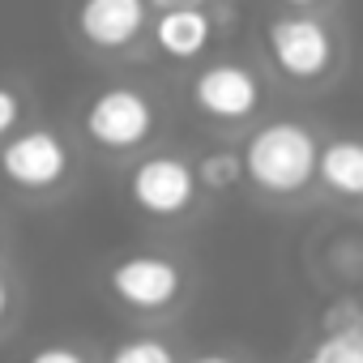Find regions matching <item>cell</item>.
<instances>
[{
    "mask_svg": "<svg viewBox=\"0 0 363 363\" xmlns=\"http://www.w3.org/2000/svg\"><path fill=\"white\" fill-rule=\"evenodd\" d=\"M189 363H240V359H231V354H223V350H206V354H197V359H189Z\"/></svg>",
    "mask_w": 363,
    "mask_h": 363,
    "instance_id": "obj_18",
    "label": "cell"
},
{
    "mask_svg": "<svg viewBox=\"0 0 363 363\" xmlns=\"http://www.w3.org/2000/svg\"><path fill=\"white\" fill-rule=\"evenodd\" d=\"M265 52L291 82H316L333 65V35L312 13H282L265 26Z\"/></svg>",
    "mask_w": 363,
    "mask_h": 363,
    "instance_id": "obj_3",
    "label": "cell"
},
{
    "mask_svg": "<svg viewBox=\"0 0 363 363\" xmlns=\"http://www.w3.org/2000/svg\"><path fill=\"white\" fill-rule=\"evenodd\" d=\"M154 124H158V111H154L150 94L137 90V86H124V82L120 86H103L86 103V116H82L86 137L94 145H103V150H116V154L145 145Z\"/></svg>",
    "mask_w": 363,
    "mask_h": 363,
    "instance_id": "obj_2",
    "label": "cell"
},
{
    "mask_svg": "<svg viewBox=\"0 0 363 363\" xmlns=\"http://www.w3.org/2000/svg\"><path fill=\"white\" fill-rule=\"evenodd\" d=\"M197 189H214V193H223V189H235L240 179H244V154L240 150H206L201 158H197Z\"/></svg>",
    "mask_w": 363,
    "mask_h": 363,
    "instance_id": "obj_11",
    "label": "cell"
},
{
    "mask_svg": "<svg viewBox=\"0 0 363 363\" xmlns=\"http://www.w3.org/2000/svg\"><path fill=\"white\" fill-rule=\"evenodd\" d=\"M128 197L154 218H179L197 201V171L179 154H145L128 171Z\"/></svg>",
    "mask_w": 363,
    "mask_h": 363,
    "instance_id": "obj_4",
    "label": "cell"
},
{
    "mask_svg": "<svg viewBox=\"0 0 363 363\" xmlns=\"http://www.w3.org/2000/svg\"><path fill=\"white\" fill-rule=\"evenodd\" d=\"M107 363H179V359H175L171 342L145 333V337H128V342H120V346L107 354Z\"/></svg>",
    "mask_w": 363,
    "mask_h": 363,
    "instance_id": "obj_13",
    "label": "cell"
},
{
    "mask_svg": "<svg viewBox=\"0 0 363 363\" xmlns=\"http://www.w3.org/2000/svg\"><path fill=\"white\" fill-rule=\"evenodd\" d=\"M325 333H342V329H363V312H354V303H333L320 316Z\"/></svg>",
    "mask_w": 363,
    "mask_h": 363,
    "instance_id": "obj_14",
    "label": "cell"
},
{
    "mask_svg": "<svg viewBox=\"0 0 363 363\" xmlns=\"http://www.w3.org/2000/svg\"><path fill=\"white\" fill-rule=\"evenodd\" d=\"M150 22V9L141 0H90V5L77 9V30L90 48L103 52H120L128 48Z\"/></svg>",
    "mask_w": 363,
    "mask_h": 363,
    "instance_id": "obj_8",
    "label": "cell"
},
{
    "mask_svg": "<svg viewBox=\"0 0 363 363\" xmlns=\"http://www.w3.org/2000/svg\"><path fill=\"white\" fill-rule=\"evenodd\" d=\"M316 363H363V329H342V333H325L312 346Z\"/></svg>",
    "mask_w": 363,
    "mask_h": 363,
    "instance_id": "obj_12",
    "label": "cell"
},
{
    "mask_svg": "<svg viewBox=\"0 0 363 363\" xmlns=\"http://www.w3.org/2000/svg\"><path fill=\"white\" fill-rule=\"evenodd\" d=\"M107 286L120 303L141 308V312H158L184 295V274L162 252H133L107 269Z\"/></svg>",
    "mask_w": 363,
    "mask_h": 363,
    "instance_id": "obj_6",
    "label": "cell"
},
{
    "mask_svg": "<svg viewBox=\"0 0 363 363\" xmlns=\"http://www.w3.org/2000/svg\"><path fill=\"white\" fill-rule=\"evenodd\" d=\"M9 308H13V291H9V282H5V274H0V320L9 316Z\"/></svg>",
    "mask_w": 363,
    "mask_h": 363,
    "instance_id": "obj_17",
    "label": "cell"
},
{
    "mask_svg": "<svg viewBox=\"0 0 363 363\" xmlns=\"http://www.w3.org/2000/svg\"><path fill=\"white\" fill-rule=\"evenodd\" d=\"M295 363H316V359H312V354H308V359H295Z\"/></svg>",
    "mask_w": 363,
    "mask_h": 363,
    "instance_id": "obj_19",
    "label": "cell"
},
{
    "mask_svg": "<svg viewBox=\"0 0 363 363\" xmlns=\"http://www.w3.org/2000/svg\"><path fill=\"white\" fill-rule=\"evenodd\" d=\"M18 120H22V99H18V90L0 86V137H9V133L18 128Z\"/></svg>",
    "mask_w": 363,
    "mask_h": 363,
    "instance_id": "obj_16",
    "label": "cell"
},
{
    "mask_svg": "<svg viewBox=\"0 0 363 363\" xmlns=\"http://www.w3.org/2000/svg\"><path fill=\"white\" fill-rule=\"evenodd\" d=\"M316 179L337 197H363V141L359 137H337V141L320 145Z\"/></svg>",
    "mask_w": 363,
    "mask_h": 363,
    "instance_id": "obj_10",
    "label": "cell"
},
{
    "mask_svg": "<svg viewBox=\"0 0 363 363\" xmlns=\"http://www.w3.org/2000/svg\"><path fill=\"white\" fill-rule=\"evenodd\" d=\"M69 162H73V154L52 128H26L0 145V171H5L9 184H18L26 193L56 189L69 175Z\"/></svg>",
    "mask_w": 363,
    "mask_h": 363,
    "instance_id": "obj_5",
    "label": "cell"
},
{
    "mask_svg": "<svg viewBox=\"0 0 363 363\" xmlns=\"http://www.w3.org/2000/svg\"><path fill=\"white\" fill-rule=\"evenodd\" d=\"M240 154H244V179H252L261 193L295 197L316 179L320 145H316L308 124H299V120H269V124H261L248 137V145Z\"/></svg>",
    "mask_w": 363,
    "mask_h": 363,
    "instance_id": "obj_1",
    "label": "cell"
},
{
    "mask_svg": "<svg viewBox=\"0 0 363 363\" xmlns=\"http://www.w3.org/2000/svg\"><path fill=\"white\" fill-rule=\"evenodd\" d=\"M154 39H158V52L171 56V60H197L214 39L210 9H201V5H167L158 13V22H154Z\"/></svg>",
    "mask_w": 363,
    "mask_h": 363,
    "instance_id": "obj_9",
    "label": "cell"
},
{
    "mask_svg": "<svg viewBox=\"0 0 363 363\" xmlns=\"http://www.w3.org/2000/svg\"><path fill=\"white\" fill-rule=\"evenodd\" d=\"M26 363H90L77 346H65V342H52V346H39L26 354Z\"/></svg>",
    "mask_w": 363,
    "mask_h": 363,
    "instance_id": "obj_15",
    "label": "cell"
},
{
    "mask_svg": "<svg viewBox=\"0 0 363 363\" xmlns=\"http://www.w3.org/2000/svg\"><path fill=\"white\" fill-rule=\"evenodd\" d=\"M193 103H197L201 116L223 120V124L248 120L261 107V77L248 65H235V60L210 65L193 77Z\"/></svg>",
    "mask_w": 363,
    "mask_h": 363,
    "instance_id": "obj_7",
    "label": "cell"
}]
</instances>
